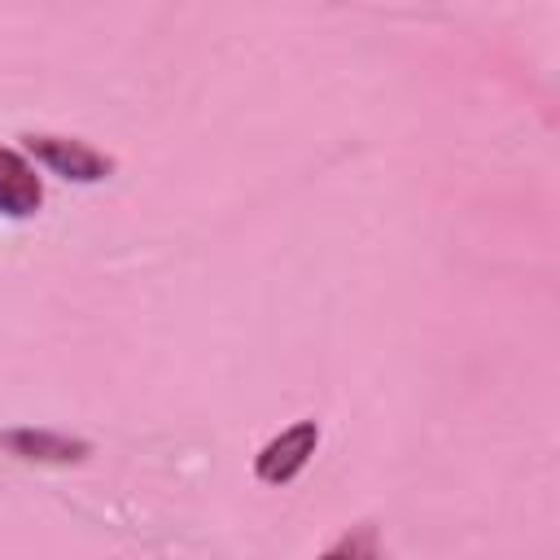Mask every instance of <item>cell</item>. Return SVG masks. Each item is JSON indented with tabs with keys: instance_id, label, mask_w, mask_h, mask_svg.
Returning a JSON list of instances; mask_svg holds the SVG:
<instances>
[{
	"instance_id": "obj_4",
	"label": "cell",
	"mask_w": 560,
	"mask_h": 560,
	"mask_svg": "<svg viewBox=\"0 0 560 560\" xmlns=\"http://www.w3.org/2000/svg\"><path fill=\"white\" fill-rule=\"evenodd\" d=\"M0 446L13 451L18 459H39V464H79L92 455V446L83 438L52 433V429H9V433H0Z\"/></svg>"
},
{
	"instance_id": "obj_3",
	"label": "cell",
	"mask_w": 560,
	"mask_h": 560,
	"mask_svg": "<svg viewBox=\"0 0 560 560\" xmlns=\"http://www.w3.org/2000/svg\"><path fill=\"white\" fill-rule=\"evenodd\" d=\"M44 206V179L39 171L9 144H0V214L4 219H31Z\"/></svg>"
},
{
	"instance_id": "obj_2",
	"label": "cell",
	"mask_w": 560,
	"mask_h": 560,
	"mask_svg": "<svg viewBox=\"0 0 560 560\" xmlns=\"http://www.w3.org/2000/svg\"><path fill=\"white\" fill-rule=\"evenodd\" d=\"M319 446V424L315 420H298L284 433H276L271 442H262V451L254 455V477L262 486H289L315 455Z\"/></svg>"
},
{
	"instance_id": "obj_5",
	"label": "cell",
	"mask_w": 560,
	"mask_h": 560,
	"mask_svg": "<svg viewBox=\"0 0 560 560\" xmlns=\"http://www.w3.org/2000/svg\"><path fill=\"white\" fill-rule=\"evenodd\" d=\"M319 560H389V556H385V547H381L376 525H359V529L341 534Z\"/></svg>"
},
{
	"instance_id": "obj_1",
	"label": "cell",
	"mask_w": 560,
	"mask_h": 560,
	"mask_svg": "<svg viewBox=\"0 0 560 560\" xmlns=\"http://www.w3.org/2000/svg\"><path fill=\"white\" fill-rule=\"evenodd\" d=\"M31 158L44 162L52 175L61 179H74V184H101L114 175V158L92 149L88 140H74V136H22Z\"/></svg>"
}]
</instances>
